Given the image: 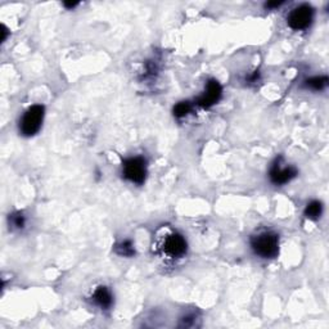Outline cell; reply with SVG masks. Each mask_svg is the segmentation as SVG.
<instances>
[{
	"label": "cell",
	"mask_w": 329,
	"mask_h": 329,
	"mask_svg": "<svg viewBox=\"0 0 329 329\" xmlns=\"http://www.w3.org/2000/svg\"><path fill=\"white\" fill-rule=\"evenodd\" d=\"M123 174L125 179L135 184H143L147 176V164L142 157H132L126 160L123 164Z\"/></svg>",
	"instance_id": "3"
},
{
	"label": "cell",
	"mask_w": 329,
	"mask_h": 329,
	"mask_svg": "<svg viewBox=\"0 0 329 329\" xmlns=\"http://www.w3.org/2000/svg\"><path fill=\"white\" fill-rule=\"evenodd\" d=\"M297 170L292 166H282V160H277L274 164L271 166L270 170V180L274 183L275 185H284L289 183L292 179L296 178Z\"/></svg>",
	"instance_id": "5"
},
{
	"label": "cell",
	"mask_w": 329,
	"mask_h": 329,
	"mask_svg": "<svg viewBox=\"0 0 329 329\" xmlns=\"http://www.w3.org/2000/svg\"><path fill=\"white\" fill-rule=\"evenodd\" d=\"M164 251L171 257H180L187 252V241L180 234H172L164 241Z\"/></svg>",
	"instance_id": "7"
},
{
	"label": "cell",
	"mask_w": 329,
	"mask_h": 329,
	"mask_svg": "<svg viewBox=\"0 0 329 329\" xmlns=\"http://www.w3.org/2000/svg\"><path fill=\"white\" fill-rule=\"evenodd\" d=\"M314 20V9L307 4H302L300 7L294 8L287 18L288 26L292 30L301 31L311 25Z\"/></svg>",
	"instance_id": "4"
},
{
	"label": "cell",
	"mask_w": 329,
	"mask_h": 329,
	"mask_svg": "<svg viewBox=\"0 0 329 329\" xmlns=\"http://www.w3.org/2000/svg\"><path fill=\"white\" fill-rule=\"evenodd\" d=\"M192 107L189 102H180L174 107V115L176 117H185L191 112Z\"/></svg>",
	"instance_id": "12"
},
{
	"label": "cell",
	"mask_w": 329,
	"mask_h": 329,
	"mask_svg": "<svg viewBox=\"0 0 329 329\" xmlns=\"http://www.w3.org/2000/svg\"><path fill=\"white\" fill-rule=\"evenodd\" d=\"M323 213V205L319 201H311L305 208V216L310 220H318Z\"/></svg>",
	"instance_id": "9"
},
{
	"label": "cell",
	"mask_w": 329,
	"mask_h": 329,
	"mask_svg": "<svg viewBox=\"0 0 329 329\" xmlns=\"http://www.w3.org/2000/svg\"><path fill=\"white\" fill-rule=\"evenodd\" d=\"M251 247L262 258H273L279 253V237L273 232L260 233L252 237Z\"/></svg>",
	"instance_id": "1"
},
{
	"label": "cell",
	"mask_w": 329,
	"mask_h": 329,
	"mask_svg": "<svg viewBox=\"0 0 329 329\" xmlns=\"http://www.w3.org/2000/svg\"><path fill=\"white\" fill-rule=\"evenodd\" d=\"M116 252L120 256H125V257H130L135 253V249H134V246L130 241H123V242H120L119 245H116L115 247Z\"/></svg>",
	"instance_id": "11"
},
{
	"label": "cell",
	"mask_w": 329,
	"mask_h": 329,
	"mask_svg": "<svg viewBox=\"0 0 329 329\" xmlns=\"http://www.w3.org/2000/svg\"><path fill=\"white\" fill-rule=\"evenodd\" d=\"M305 85L313 90H323L326 89L327 85H328V78L327 76H316V78H311L309 80L305 81Z\"/></svg>",
	"instance_id": "10"
},
{
	"label": "cell",
	"mask_w": 329,
	"mask_h": 329,
	"mask_svg": "<svg viewBox=\"0 0 329 329\" xmlns=\"http://www.w3.org/2000/svg\"><path fill=\"white\" fill-rule=\"evenodd\" d=\"M44 107L40 104L30 107L29 110L25 112L23 117L20 123V131L25 136H33L39 131L41 127L42 120H44Z\"/></svg>",
	"instance_id": "2"
},
{
	"label": "cell",
	"mask_w": 329,
	"mask_h": 329,
	"mask_svg": "<svg viewBox=\"0 0 329 329\" xmlns=\"http://www.w3.org/2000/svg\"><path fill=\"white\" fill-rule=\"evenodd\" d=\"M76 5H78V3H76V1H74V3H71V1H70V3H68V1H66V3H65V7L68 8V9H72V8H75Z\"/></svg>",
	"instance_id": "16"
},
{
	"label": "cell",
	"mask_w": 329,
	"mask_h": 329,
	"mask_svg": "<svg viewBox=\"0 0 329 329\" xmlns=\"http://www.w3.org/2000/svg\"><path fill=\"white\" fill-rule=\"evenodd\" d=\"M282 4H283V1H270V3H266L265 4V7L266 8H277V7H279V5H282Z\"/></svg>",
	"instance_id": "14"
},
{
	"label": "cell",
	"mask_w": 329,
	"mask_h": 329,
	"mask_svg": "<svg viewBox=\"0 0 329 329\" xmlns=\"http://www.w3.org/2000/svg\"><path fill=\"white\" fill-rule=\"evenodd\" d=\"M1 29H3V31H1V34H3V36H1V41H5V39H7V35H8V30L5 26H1Z\"/></svg>",
	"instance_id": "15"
},
{
	"label": "cell",
	"mask_w": 329,
	"mask_h": 329,
	"mask_svg": "<svg viewBox=\"0 0 329 329\" xmlns=\"http://www.w3.org/2000/svg\"><path fill=\"white\" fill-rule=\"evenodd\" d=\"M94 302L102 309H108L112 305V294L107 287H98L93 294Z\"/></svg>",
	"instance_id": "8"
},
{
	"label": "cell",
	"mask_w": 329,
	"mask_h": 329,
	"mask_svg": "<svg viewBox=\"0 0 329 329\" xmlns=\"http://www.w3.org/2000/svg\"><path fill=\"white\" fill-rule=\"evenodd\" d=\"M9 224L14 228H23L25 225V216H23L21 212L13 213V215H9Z\"/></svg>",
	"instance_id": "13"
},
{
	"label": "cell",
	"mask_w": 329,
	"mask_h": 329,
	"mask_svg": "<svg viewBox=\"0 0 329 329\" xmlns=\"http://www.w3.org/2000/svg\"><path fill=\"white\" fill-rule=\"evenodd\" d=\"M223 95V87L220 85V82L217 80H210L207 82L206 90L205 93L198 98L197 103L201 107H205V108H210L213 104H216L220 100Z\"/></svg>",
	"instance_id": "6"
}]
</instances>
